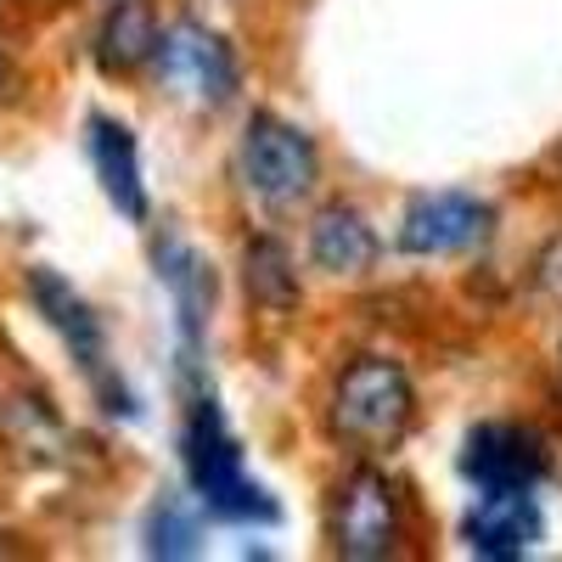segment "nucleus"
Listing matches in <instances>:
<instances>
[{"mask_svg": "<svg viewBox=\"0 0 562 562\" xmlns=\"http://www.w3.org/2000/svg\"><path fill=\"white\" fill-rule=\"evenodd\" d=\"M140 540H147V557L164 562H186L203 551V501L198 495H158L147 524H140Z\"/></svg>", "mask_w": 562, "mask_h": 562, "instance_id": "4468645a", "label": "nucleus"}, {"mask_svg": "<svg viewBox=\"0 0 562 562\" xmlns=\"http://www.w3.org/2000/svg\"><path fill=\"white\" fill-rule=\"evenodd\" d=\"M153 45H158V18L147 0H113L97 29V68L135 74L140 63H153Z\"/></svg>", "mask_w": 562, "mask_h": 562, "instance_id": "ddd939ff", "label": "nucleus"}, {"mask_svg": "<svg viewBox=\"0 0 562 562\" xmlns=\"http://www.w3.org/2000/svg\"><path fill=\"white\" fill-rule=\"evenodd\" d=\"M383 259V243L355 203H326L310 225V265L326 276H371Z\"/></svg>", "mask_w": 562, "mask_h": 562, "instance_id": "f8f14e48", "label": "nucleus"}, {"mask_svg": "<svg viewBox=\"0 0 562 562\" xmlns=\"http://www.w3.org/2000/svg\"><path fill=\"white\" fill-rule=\"evenodd\" d=\"M243 281H248V299L270 315H288L299 304V270L293 254L281 248L276 237H254L243 248Z\"/></svg>", "mask_w": 562, "mask_h": 562, "instance_id": "2eb2a0df", "label": "nucleus"}, {"mask_svg": "<svg viewBox=\"0 0 562 562\" xmlns=\"http://www.w3.org/2000/svg\"><path fill=\"white\" fill-rule=\"evenodd\" d=\"M153 265H158V281L175 304V371L180 383L192 378H209L203 371V344H209V310H214V265L186 243V237H164L153 243Z\"/></svg>", "mask_w": 562, "mask_h": 562, "instance_id": "0eeeda50", "label": "nucleus"}, {"mask_svg": "<svg viewBox=\"0 0 562 562\" xmlns=\"http://www.w3.org/2000/svg\"><path fill=\"white\" fill-rule=\"evenodd\" d=\"M495 209L467 192H416L400 214V248L416 259H456L490 243Z\"/></svg>", "mask_w": 562, "mask_h": 562, "instance_id": "6e6552de", "label": "nucleus"}, {"mask_svg": "<svg viewBox=\"0 0 562 562\" xmlns=\"http://www.w3.org/2000/svg\"><path fill=\"white\" fill-rule=\"evenodd\" d=\"M461 473L479 490H540L551 479V445L529 422H479L461 445Z\"/></svg>", "mask_w": 562, "mask_h": 562, "instance_id": "1a4fd4ad", "label": "nucleus"}, {"mask_svg": "<svg viewBox=\"0 0 562 562\" xmlns=\"http://www.w3.org/2000/svg\"><path fill=\"white\" fill-rule=\"evenodd\" d=\"M85 153H90V169H97L108 203H113L124 220L147 225V209H153V203H147V175H140V140H135V130L119 124V119H108V113H90V124H85Z\"/></svg>", "mask_w": 562, "mask_h": 562, "instance_id": "9b49d317", "label": "nucleus"}, {"mask_svg": "<svg viewBox=\"0 0 562 562\" xmlns=\"http://www.w3.org/2000/svg\"><path fill=\"white\" fill-rule=\"evenodd\" d=\"M540 288H546L551 299H562V237L540 254Z\"/></svg>", "mask_w": 562, "mask_h": 562, "instance_id": "dca6fc26", "label": "nucleus"}, {"mask_svg": "<svg viewBox=\"0 0 562 562\" xmlns=\"http://www.w3.org/2000/svg\"><path fill=\"white\" fill-rule=\"evenodd\" d=\"M0 85H7V57H0Z\"/></svg>", "mask_w": 562, "mask_h": 562, "instance_id": "f3484780", "label": "nucleus"}, {"mask_svg": "<svg viewBox=\"0 0 562 562\" xmlns=\"http://www.w3.org/2000/svg\"><path fill=\"white\" fill-rule=\"evenodd\" d=\"M416 422V389L389 355H355L326 400V428L355 456H389Z\"/></svg>", "mask_w": 562, "mask_h": 562, "instance_id": "f03ea898", "label": "nucleus"}, {"mask_svg": "<svg viewBox=\"0 0 562 562\" xmlns=\"http://www.w3.org/2000/svg\"><path fill=\"white\" fill-rule=\"evenodd\" d=\"M29 299H34V310L52 321V333L68 344V355L79 360V371L90 378V389H97V400H102V411H113V416H135L140 405H135V394L113 378V366H108V333H102V315L90 310L79 293H74V281H63L57 270H29Z\"/></svg>", "mask_w": 562, "mask_h": 562, "instance_id": "423d86ee", "label": "nucleus"}, {"mask_svg": "<svg viewBox=\"0 0 562 562\" xmlns=\"http://www.w3.org/2000/svg\"><path fill=\"white\" fill-rule=\"evenodd\" d=\"M326 540L349 562H383L405 540V490L383 467H355L326 501Z\"/></svg>", "mask_w": 562, "mask_h": 562, "instance_id": "7ed1b4c3", "label": "nucleus"}, {"mask_svg": "<svg viewBox=\"0 0 562 562\" xmlns=\"http://www.w3.org/2000/svg\"><path fill=\"white\" fill-rule=\"evenodd\" d=\"M467 551H479L490 562H518L546 540V518L535 490H479V501L461 518Z\"/></svg>", "mask_w": 562, "mask_h": 562, "instance_id": "9d476101", "label": "nucleus"}, {"mask_svg": "<svg viewBox=\"0 0 562 562\" xmlns=\"http://www.w3.org/2000/svg\"><path fill=\"white\" fill-rule=\"evenodd\" d=\"M237 175H243V186L265 209H293V203H304L315 192L321 153H315V140L299 124L259 108L243 124V140H237Z\"/></svg>", "mask_w": 562, "mask_h": 562, "instance_id": "20e7f679", "label": "nucleus"}, {"mask_svg": "<svg viewBox=\"0 0 562 562\" xmlns=\"http://www.w3.org/2000/svg\"><path fill=\"white\" fill-rule=\"evenodd\" d=\"M557 169H562V147H557Z\"/></svg>", "mask_w": 562, "mask_h": 562, "instance_id": "a211bd4d", "label": "nucleus"}, {"mask_svg": "<svg viewBox=\"0 0 562 562\" xmlns=\"http://www.w3.org/2000/svg\"><path fill=\"white\" fill-rule=\"evenodd\" d=\"M180 394H186L180 461H186V479H192V495L203 501V512H214V518H225V524H276L281 506L243 467V445H237V434H231V422H225L209 378L180 383Z\"/></svg>", "mask_w": 562, "mask_h": 562, "instance_id": "f257e3e1", "label": "nucleus"}, {"mask_svg": "<svg viewBox=\"0 0 562 562\" xmlns=\"http://www.w3.org/2000/svg\"><path fill=\"white\" fill-rule=\"evenodd\" d=\"M153 74H158L164 90H175V97L198 102V108H209V113H220V108L243 90V63H237V52L225 45V34H214V29L198 23V18H175L169 29H158Z\"/></svg>", "mask_w": 562, "mask_h": 562, "instance_id": "39448f33", "label": "nucleus"}]
</instances>
